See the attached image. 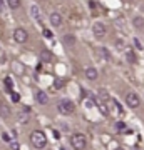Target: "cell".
<instances>
[{"label":"cell","mask_w":144,"mask_h":150,"mask_svg":"<svg viewBox=\"0 0 144 150\" xmlns=\"http://www.w3.org/2000/svg\"><path fill=\"white\" fill-rule=\"evenodd\" d=\"M30 144L34 145V149H44L45 145H47V137L44 134L42 130H34L32 134H30Z\"/></svg>","instance_id":"1"},{"label":"cell","mask_w":144,"mask_h":150,"mask_svg":"<svg viewBox=\"0 0 144 150\" xmlns=\"http://www.w3.org/2000/svg\"><path fill=\"white\" fill-rule=\"evenodd\" d=\"M57 110H59L62 115H70V113H74L75 107H74V103L70 102V100H67V98H62V100L57 103Z\"/></svg>","instance_id":"2"},{"label":"cell","mask_w":144,"mask_h":150,"mask_svg":"<svg viewBox=\"0 0 144 150\" xmlns=\"http://www.w3.org/2000/svg\"><path fill=\"white\" fill-rule=\"evenodd\" d=\"M70 145L74 150H84L87 142H85V137L82 134H74L70 137Z\"/></svg>","instance_id":"3"},{"label":"cell","mask_w":144,"mask_h":150,"mask_svg":"<svg viewBox=\"0 0 144 150\" xmlns=\"http://www.w3.org/2000/svg\"><path fill=\"white\" fill-rule=\"evenodd\" d=\"M126 103H128L131 108H138L139 105H141L139 95H138V93H134V92H129L128 95H126Z\"/></svg>","instance_id":"4"},{"label":"cell","mask_w":144,"mask_h":150,"mask_svg":"<svg viewBox=\"0 0 144 150\" xmlns=\"http://www.w3.org/2000/svg\"><path fill=\"white\" fill-rule=\"evenodd\" d=\"M27 38H29V35H27L25 28H15V30H14V40H15L17 43H25Z\"/></svg>","instance_id":"5"},{"label":"cell","mask_w":144,"mask_h":150,"mask_svg":"<svg viewBox=\"0 0 144 150\" xmlns=\"http://www.w3.org/2000/svg\"><path fill=\"white\" fill-rule=\"evenodd\" d=\"M92 32H94V35H96L97 38H102L106 35V25H104L102 22H96V23L92 25Z\"/></svg>","instance_id":"6"},{"label":"cell","mask_w":144,"mask_h":150,"mask_svg":"<svg viewBox=\"0 0 144 150\" xmlns=\"http://www.w3.org/2000/svg\"><path fill=\"white\" fill-rule=\"evenodd\" d=\"M35 100H37V103H40V105H47L49 103V97L47 93L44 90H37L35 92Z\"/></svg>","instance_id":"7"},{"label":"cell","mask_w":144,"mask_h":150,"mask_svg":"<svg viewBox=\"0 0 144 150\" xmlns=\"http://www.w3.org/2000/svg\"><path fill=\"white\" fill-rule=\"evenodd\" d=\"M84 75H85L87 80H96L99 74H97V70L94 69V67H87V69L84 70Z\"/></svg>","instance_id":"8"},{"label":"cell","mask_w":144,"mask_h":150,"mask_svg":"<svg viewBox=\"0 0 144 150\" xmlns=\"http://www.w3.org/2000/svg\"><path fill=\"white\" fill-rule=\"evenodd\" d=\"M49 20H50V23H52L54 27H59L60 23H62V15H60V13H57V12H54V13H50Z\"/></svg>","instance_id":"9"},{"label":"cell","mask_w":144,"mask_h":150,"mask_svg":"<svg viewBox=\"0 0 144 150\" xmlns=\"http://www.w3.org/2000/svg\"><path fill=\"white\" fill-rule=\"evenodd\" d=\"M62 42H64L65 45H69V47H74L77 40H75V37H74V35H70V33H67V35H64V37H62Z\"/></svg>","instance_id":"10"},{"label":"cell","mask_w":144,"mask_h":150,"mask_svg":"<svg viewBox=\"0 0 144 150\" xmlns=\"http://www.w3.org/2000/svg\"><path fill=\"white\" fill-rule=\"evenodd\" d=\"M97 54L101 55V59H104V60H111V54H109V50H107V48L99 47V48H97Z\"/></svg>","instance_id":"11"},{"label":"cell","mask_w":144,"mask_h":150,"mask_svg":"<svg viewBox=\"0 0 144 150\" xmlns=\"http://www.w3.org/2000/svg\"><path fill=\"white\" fill-rule=\"evenodd\" d=\"M0 117H4V118L10 117V108L7 107L5 103H2V102H0Z\"/></svg>","instance_id":"12"},{"label":"cell","mask_w":144,"mask_h":150,"mask_svg":"<svg viewBox=\"0 0 144 150\" xmlns=\"http://www.w3.org/2000/svg\"><path fill=\"white\" fill-rule=\"evenodd\" d=\"M30 13H32V17L35 18V20H40V10H39L37 5H32V7H30Z\"/></svg>","instance_id":"13"},{"label":"cell","mask_w":144,"mask_h":150,"mask_svg":"<svg viewBox=\"0 0 144 150\" xmlns=\"http://www.w3.org/2000/svg\"><path fill=\"white\" fill-rule=\"evenodd\" d=\"M7 5L10 7L12 10H15V8L20 7V0H7Z\"/></svg>","instance_id":"14"},{"label":"cell","mask_w":144,"mask_h":150,"mask_svg":"<svg viewBox=\"0 0 144 150\" xmlns=\"http://www.w3.org/2000/svg\"><path fill=\"white\" fill-rule=\"evenodd\" d=\"M126 57H128V62H131V64H134V62H136V54H134L131 48L126 52Z\"/></svg>","instance_id":"15"},{"label":"cell","mask_w":144,"mask_h":150,"mask_svg":"<svg viewBox=\"0 0 144 150\" xmlns=\"http://www.w3.org/2000/svg\"><path fill=\"white\" fill-rule=\"evenodd\" d=\"M134 25H136V27L138 28H144V20L143 18H141V17H136V18H134V22H133Z\"/></svg>","instance_id":"16"},{"label":"cell","mask_w":144,"mask_h":150,"mask_svg":"<svg viewBox=\"0 0 144 150\" xmlns=\"http://www.w3.org/2000/svg\"><path fill=\"white\" fill-rule=\"evenodd\" d=\"M42 60L44 62H50V60H52V54H50L49 50H44L42 52Z\"/></svg>","instance_id":"17"},{"label":"cell","mask_w":144,"mask_h":150,"mask_svg":"<svg viewBox=\"0 0 144 150\" xmlns=\"http://www.w3.org/2000/svg\"><path fill=\"white\" fill-rule=\"evenodd\" d=\"M124 129H126V123H124V122H117V123H116V130H117V132H123Z\"/></svg>","instance_id":"18"},{"label":"cell","mask_w":144,"mask_h":150,"mask_svg":"<svg viewBox=\"0 0 144 150\" xmlns=\"http://www.w3.org/2000/svg\"><path fill=\"white\" fill-rule=\"evenodd\" d=\"M5 87H7V90L12 92V87H14V83H12L10 79H5Z\"/></svg>","instance_id":"19"},{"label":"cell","mask_w":144,"mask_h":150,"mask_svg":"<svg viewBox=\"0 0 144 150\" xmlns=\"http://www.w3.org/2000/svg\"><path fill=\"white\" fill-rule=\"evenodd\" d=\"M10 149H12V150H20V145H19V142H10Z\"/></svg>","instance_id":"20"},{"label":"cell","mask_w":144,"mask_h":150,"mask_svg":"<svg viewBox=\"0 0 144 150\" xmlns=\"http://www.w3.org/2000/svg\"><path fill=\"white\" fill-rule=\"evenodd\" d=\"M12 100H14V102H19V100H20V95H19L17 92H12Z\"/></svg>","instance_id":"21"},{"label":"cell","mask_w":144,"mask_h":150,"mask_svg":"<svg viewBox=\"0 0 144 150\" xmlns=\"http://www.w3.org/2000/svg\"><path fill=\"white\" fill-rule=\"evenodd\" d=\"M62 85H64V83H62V80H60V79H57V80H55V88H62Z\"/></svg>","instance_id":"22"},{"label":"cell","mask_w":144,"mask_h":150,"mask_svg":"<svg viewBox=\"0 0 144 150\" xmlns=\"http://www.w3.org/2000/svg\"><path fill=\"white\" fill-rule=\"evenodd\" d=\"M96 7H97V4L91 0V2H89V8H91V10H96Z\"/></svg>","instance_id":"23"},{"label":"cell","mask_w":144,"mask_h":150,"mask_svg":"<svg viewBox=\"0 0 144 150\" xmlns=\"http://www.w3.org/2000/svg\"><path fill=\"white\" fill-rule=\"evenodd\" d=\"M134 45H136V48H139V50H141V48H143V43L139 42L138 38H136V40H134Z\"/></svg>","instance_id":"24"},{"label":"cell","mask_w":144,"mask_h":150,"mask_svg":"<svg viewBox=\"0 0 144 150\" xmlns=\"http://www.w3.org/2000/svg\"><path fill=\"white\" fill-rule=\"evenodd\" d=\"M2 139L5 140V142H12V140H10V137H9V134H5V132L2 134Z\"/></svg>","instance_id":"25"},{"label":"cell","mask_w":144,"mask_h":150,"mask_svg":"<svg viewBox=\"0 0 144 150\" xmlns=\"http://www.w3.org/2000/svg\"><path fill=\"white\" fill-rule=\"evenodd\" d=\"M44 35L47 38H52V32H50V30H44Z\"/></svg>","instance_id":"26"},{"label":"cell","mask_w":144,"mask_h":150,"mask_svg":"<svg viewBox=\"0 0 144 150\" xmlns=\"http://www.w3.org/2000/svg\"><path fill=\"white\" fill-rule=\"evenodd\" d=\"M116 47H117V48H123V40H117V42H116Z\"/></svg>","instance_id":"27"},{"label":"cell","mask_w":144,"mask_h":150,"mask_svg":"<svg viewBox=\"0 0 144 150\" xmlns=\"http://www.w3.org/2000/svg\"><path fill=\"white\" fill-rule=\"evenodd\" d=\"M54 137H55V139H60V134L57 132V130H54Z\"/></svg>","instance_id":"28"},{"label":"cell","mask_w":144,"mask_h":150,"mask_svg":"<svg viewBox=\"0 0 144 150\" xmlns=\"http://www.w3.org/2000/svg\"><path fill=\"white\" fill-rule=\"evenodd\" d=\"M2 5H4V0H0V7H2Z\"/></svg>","instance_id":"29"},{"label":"cell","mask_w":144,"mask_h":150,"mask_svg":"<svg viewBox=\"0 0 144 150\" xmlns=\"http://www.w3.org/2000/svg\"><path fill=\"white\" fill-rule=\"evenodd\" d=\"M60 150H67V149H65V147H62V149H60Z\"/></svg>","instance_id":"30"},{"label":"cell","mask_w":144,"mask_h":150,"mask_svg":"<svg viewBox=\"0 0 144 150\" xmlns=\"http://www.w3.org/2000/svg\"><path fill=\"white\" fill-rule=\"evenodd\" d=\"M116 150H123V149H116Z\"/></svg>","instance_id":"31"}]
</instances>
